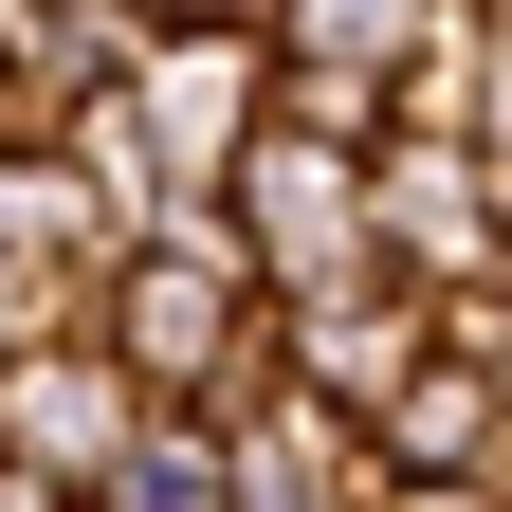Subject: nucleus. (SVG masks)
I'll list each match as a JSON object with an SVG mask.
<instances>
[{"label": "nucleus", "instance_id": "9b49d317", "mask_svg": "<svg viewBox=\"0 0 512 512\" xmlns=\"http://www.w3.org/2000/svg\"><path fill=\"white\" fill-rule=\"evenodd\" d=\"M494 384H512V366H494Z\"/></svg>", "mask_w": 512, "mask_h": 512}, {"label": "nucleus", "instance_id": "6e6552de", "mask_svg": "<svg viewBox=\"0 0 512 512\" xmlns=\"http://www.w3.org/2000/svg\"><path fill=\"white\" fill-rule=\"evenodd\" d=\"M366 458H384V476H512V384L439 348V366L403 384V403L366 421Z\"/></svg>", "mask_w": 512, "mask_h": 512}, {"label": "nucleus", "instance_id": "423d86ee", "mask_svg": "<svg viewBox=\"0 0 512 512\" xmlns=\"http://www.w3.org/2000/svg\"><path fill=\"white\" fill-rule=\"evenodd\" d=\"M147 55H165L147 0H0V92H19L37 128L128 110V92H147Z\"/></svg>", "mask_w": 512, "mask_h": 512}, {"label": "nucleus", "instance_id": "1a4fd4ad", "mask_svg": "<svg viewBox=\"0 0 512 512\" xmlns=\"http://www.w3.org/2000/svg\"><path fill=\"white\" fill-rule=\"evenodd\" d=\"M92 293H110V275H55V256H0V366L74 348V330H92Z\"/></svg>", "mask_w": 512, "mask_h": 512}, {"label": "nucleus", "instance_id": "f257e3e1", "mask_svg": "<svg viewBox=\"0 0 512 512\" xmlns=\"http://www.w3.org/2000/svg\"><path fill=\"white\" fill-rule=\"evenodd\" d=\"M92 348L147 384L165 421H238L256 384H275V293H256V256L202 220H165L147 256H110V293H92Z\"/></svg>", "mask_w": 512, "mask_h": 512}, {"label": "nucleus", "instance_id": "9d476101", "mask_svg": "<svg viewBox=\"0 0 512 512\" xmlns=\"http://www.w3.org/2000/svg\"><path fill=\"white\" fill-rule=\"evenodd\" d=\"M384 512H512L494 476H384Z\"/></svg>", "mask_w": 512, "mask_h": 512}, {"label": "nucleus", "instance_id": "20e7f679", "mask_svg": "<svg viewBox=\"0 0 512 512\" xmlns=\"http://www.w3.org/2000/svg\"><path fill=\"white\" fill-rule=\"evenodd\" d=\"M147 384H128L92 330L74 348H37V366H0V476H19V494H110L128 458H147Z\"/></svg>", "mask_w": 512, "mask_h": 512}, {"label": "nucleus", "instance_id": "f03ea898", "mask_svg": "<svg viewBox=\"0 0 512 512\" xmlns=\"http://www.w3.org/2000/svg\"><path fill=\"white\" fill-rule=\"evenodd\" d=\"M256 128H275V19H165L147 92H128V147H147L165 220L220 202V183L256 165Z\"/></svg>", "mask_w": 512, "mask_h": 512}, {"label": "nucleus", "instance_id": "39448f33", "mask_svg": "<svg viewBox=\"0 0 512 512\" xmlns=\"http://www.w3.org/2000/svg\"><path fill=\"white\" fill-rule=\"evenodd\" d=\"M421 366H439V311H421L403 275H348V293H293V311H275V384L330 403V421H384Z\"/></svg>", "mask_w": 512, "mask_h": 512}, {"label": "nucleus", "instance_id": "0eeeda50", "mask_svg": "<svg viewBox=\"0 0 512 512\" xmlns=\"http://www.w3.org/2000/svg\"><path fill=\"white\" fill-rule=\"evenodd\" d=\"M220 494H238V512H384V458H366V421L256 384V403L220 421Z\"/></svg>", "mask_w": 512, "mask_h": 512}, {"label": "nucleus", "instance_id": "7ed1b4c3", "mask_svg": "<svg viewBox=\"0 0 512 512\" xmlns=\"http://www.w3.org/2000/svg\"><path fill=\"white\" fill-rule=\"evenodd\" d=\"M220 238L256 256V293H348V275H384V202H366V165L348 147H293V128H256V165L220 183Z\"/></svg>", "mask_w": 512, "mask_h": 512}]
</instances>
